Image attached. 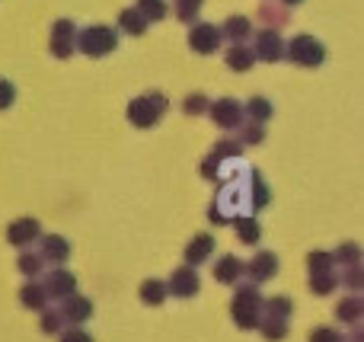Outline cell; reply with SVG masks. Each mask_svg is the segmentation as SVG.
Segmentation results:
<instances>
[{"mask_svg":"<svg viewBox=\"0 0 364 342\" xmlns=\"http://www.w3.org/2000/svg\"><path fill=\"white\" fill-rule=\"evenodd\" d=\"M262 285L256 282H243L240 279L233 285V298H230V317L237 324V330L252 333L259 326V317H262Z\"/></svg>","mask_w":364,"mask_h":342,"instance_id":"obj_1","label":"cell"},{"mask_svg":"<svg viewBox=\"0 0 364 342\" xmlns=\"http://www.w3.org/2000/svg\"><path fill=\"white\" fill-rule=\"evenodd\" d=\"M240 157H243V144H240L237 138H220L218 144L211 147V154L201 160V170H198L201 179H214V183L227 179L230 173H237Z\"/></svg>","mask_w":364,"mask_h":342,"instance_id":"obj_2","label":"cell"},{"mask_svg":"<svg viewBox=\"0 0 364 342\" xmlns=\"http://www.w3.org/2000/svg\"><path fill=\"white\" fill-rule=\"evenodd\" d=\"M166 109H170L166 93H160V90H147V93L134 96V100L128 102L125 115H128V122H132L134 128H154L166 115Z\"/></svg>","mask_w":364,"mask_h":342,"instance_id":"obj_3","label":"cell"},{"mask_svg":"<svg viewBox=\"0 0 364 342\" xmlns=\"http://www.w3.org/2000/svg\"><path fill=\"white\" fill-rule=\"evenodd\" d=\"M119 48V29L106 23H93L77 29V51L87 58H106Z\"/></svg>","mask_w":364,"mask_h":342,"instance_id":"obj_4","label":"cell"},{"mask_svg":"<svg viewBox=\"0 0 364 342\" xmlns=\"http://www.w3.org/2000/svg\"><path fill=\"white\" fill-rule=\"evenodd\" d=\"M284 58H288L291 64H297V68H320V64L326 61V45H323L320 38L301 32V36H294L291 42H284Z\"/></svg>","mask_w":364,"mask_h":342,"instance_id":"obj_5","label":"cell"},{"mask_svg":"<svg viewBox=\"0 0 364 342\" xmlns=\"http://www.w3.org/2000/svg\"><path fill=\"white\" fill-rule=\"evenodd\" d=\"M48 51L58 58V61H68V58L74 55L77 51V23L74 19H58V23L51 26Z\"/></svg>","mask_w":364,"mask_h":342,"instance_id":"obj_6","label":"cell"},{"mask_svg":"<svg viewBox=\"0 0 364 342\" xmlns=\"http://www.w3.org/2000/svg\"><path fill=\"white\" fill-rule=\"evenodd\" d=\"M42 288L48 294V301H64L68 294L77 292V275L64 266H51L42 272Z\"/></svg>","mask_w":364,"mask_h":342,"instance_id":"obj_7","label":"cell"},{"mask_svg":"<svg viewBox=\"0 0 364 342\" xmlns=\"http://www.w3.org/2000/svg\"><path fill=\"white\" fill-rule=\"evenodd\" d=\"M198 292H201V279H198V272H195V266H186V262H182L179 269H173L170 279H166V294H170V298L188 301Z\"/></svg>","mask_w":364,"mask_h":342,"instance_id":"obj_8","label":"cell"},{"mask_svg":"<svg viewBox=\"0 0 364 342\" xmlns=\"http://www.w3.org/2000/svg\"><path fill=\"white\" fill-rule=\"evenodd\" d=\"M278 269H282V262H278V256L272 253V250H259L250 262H243V275L250 282H256V285L272 282L278 275Z\"/></svg>","mask_w":364,"mask_h":342,"instance_id":"obj_9","label":"cell"},{"mask_svg":"<svg viewBox=\"0 0 364 342\" xmlns=\"http://www.w3.org/2000/svg\"><path fill=\"white\" fill-rule=\"evenodd\" d=\"M208 115H211V122L218 128L233 132V128L243 122V102H237L233 96H220V100H214L211 106H208Z\"/></svg>","mask_w":364,"mask_h":342,"instance_id":"obj_10","label":"cell"},{"mask_svg":"<svg viewBox=\"0 0 364 342\" xmlns=\"http://www.w3.org/2000/svg\"><path fill=\"white\" fill-rule=\"evenodd\" d=\"M252 55H256V61H265V64H275L284 58V38L278 29H265L256 32V42H252Z\"/></svg>","mask_w":364,"mask_h":342,"instance_id":"obj_11","label":"cell"},{"mask_svg":"<svg viewBox=\"0 0 364 342\" xmlns=\"http://www.w3.org/2000/svg\"><path fill=\"white\" fill-rule=\"evenodd\" d=\"M42 237V224H38V218H16V221L6 228V243L16 250H29L36 247V240Z\"/></svg>","mask_w":364,"mask_h":342,"instance_id":"obj_12","label":"cell"},{"mask_svg":"<svg viewBox=\"0 0 364 342\" xmlns=\"http://www.w3.org/2000/svg\"><path fill=\"white\" fill-rule=\"evenodd\" d=\"M58 311H61V317L68 326H83L90 317H93V301H90L87 294L74 292L64 301H58Z\"/></svg>","mask_w":364,"mask_h":342,"instance_id":"obj_13","label":"cell"},{"mask_svg":"<svg viewBox=\"0 0 364 342\" xmlns=\"http://www.w3.org/2000/svg\"><path fill=\"white\" fill-rule=\"evenodd\" d=\"M220 29L211 23H192V29H188V48L195 51V55H214V51L220 48Z\"/></svg>","mask_w":364,"mask_h":342,"instance_id":"obj_14","label":"cell"},{"mask_svg":"<svg viewBox=\"0 0 364 342\" xmlns=\"http://www.w3.org/2000/svg\"><path fill=\"white\" fill-rule=\"evenodd\" d=\"M243 186H246V198H250L252 215H256V211H262V208H269L272 189H269V183L259 176L256 166H243Z\"/></svg>","mask_w":364,"mask_h":342,"instance_id":"obj_15","label":"cell"},{"mask_svg":"<svg viewBox=\"0 0 364 342\" xmlns=\"http://www.w3.org/2000/svg\"><path fill=\"white\" fill-rule=\"evenodd\" d=\"M36 247H38V256L45 260V266H64L70 260V243L61 234H42L36 240Z\"/></svg>","mask_w":364,"mask_h":342,"instance_id":"obj_16","label":"cell"},{"mask_svg":"<svg viewBox=\"0 0 364 342\" xmlns=\"http://www.w3.org/2000/svg\"><path fill=\"white\" fill-rule=\"evenodd\" d=\"M214 247H218V240H214L211 234H195L192 240L186 243V250H182V262H186V266H205L214 256Z\"/></svg>","mask_w":364,"mask_h":342,"instance_id":"obj_17","label":"cell"},{"mask_svg":"<svg viewBox=\"0 0 364 342\" xmlns=\"http://www.w3.org/2000/svg\"><path fill=\"white\" fill-rule=\"evenodd\" d=\"M211 275H214V282L218 285H237L240 279H243V260L240 256H233V253H224V256H218L214 260V266H211Z\"/></svg>","mask_w":364,"mask_h":342,"instance_id":"obj_18","label":"cell"},{"mask_svg":"<svg viewBox=\"0 0 364 342\" xmlns=\"http://www.w3.org/2000/svg\"><path fill=\"white\" fill-rule=\"evenodd\" d=\"M333 314H336V320H339V324H348V326L361 324V320H364V298H361V294H355V292H348L346 298L336 304Z\"/></svg>","mask_w":364,"mask_h":342,"instance_id":"obj_19","label":"cell"},{"mask_svg":"<svg viewBox=\"0 0 364 342\" xmlns=\"http://www.w3.org/2000/svg\"><path fill=\"white\" fill-rule=\"evenodd\" d=\"M220 29V38L224 42H230V45H237V42H246V38H252V23H250V16H227L224 23L218 26Z\"/></svg>","mask_w":364,"mask_h":342,"instance_id":"obj_20","label":"cell"},{"mask_svg":"<svg viewBox=\"0 0 364 342\" xmlns=\"http://www.w3.org/2000/svg\"><path fill=\"white\" fill-rule=\"evenodd\" d=\"M233 230H237V240L246 243V247H256L262 240V224H259L256 215H237L233 218Z\"/></svg>","mask_w":364,"mask_h":342,"instance_id":"obj_21","label":"cell"},{"mask_svg":"<svg viewBox=\"0 0 364 342\" xmlns=\"http://www.w3.org/2000/svg\"><path fill=\"white\" fill-rule=\"evenodd\" d=\"M19 304L26 307V311H42V307H48V294H45L42 282L38 279H26V285L19 288Z\"/></svg>","mask_w":364,"mask_h":342,"instance_id":"obj_22","label":"cell"},{"mask_svg":"<svg viewBox=\"0 0 364 342\" xmlns=\"http://www.w3.org/2000/svg\"><path fill=\"white\" fill-rule=\"evenodd\" d=\"M224 64L230 70H237V74H246V70H252V64H256V55H252V48L246 42H237V45L227 48Z\"/></svg>","mask_w":364,"mask_h":342,"instance_id":"obj_23","label":"cell"},{"mask_svg":"<svg viewBox=\"0 0 364 342\" xmlns=\"http://www.w3.org/2000/svg\"><path fill=\"white\" fill-rule=\"evenodd\" d=\"M138 298H141V304H147V307H164L166 298H170V294H166V282L144 279L138 288Z\"/></svg>","mask_w":364,"mask_h":342,"instance_id":"obj_24","label":"cell"},{"mask_svg":"<svg viewBox=\"0 0 364 342\" xmlns=\"http://www.w3.org/2000/svg\"><path fill=\"white\" fill-rule=\"evenodd\" d=\"M16 269H19V275L23 279H38V275L45 272V260L38 256V250H19V256H16Z\"/></svg>","mask_w":364,"mask_h":342,"instance_id":"obj_25","label":"cell"},{"mask_svg":"<svg viewBox=\"0 0 364 342\" xmlns=\"http://www.w3.org/2000/svg\"><path fill=\"white\" fill-rule=\"evenodd\" d=\"M275 115V106H272L265 96H252V100L243 102V119L250 122H259V125H265V122Z\"/></svg>","mask_w":364,"mask_h":342,"instance_id":"obj_26","label":"cell"},{"mask_svg":"<svg viewBox=\"0 0 364 342\" xmlns=\"http://www.w3.org/2000/svg\"><path fill=\"white\" fill-rule=\"evenodd\" d=\"M147 26H151V23H147V19L141 16L134 6H125V10L119 13V32H125V36H134V38L144 36Z\"/></svg>","mask_w":364,"mask_h":342,"instance_id":"obj_27","label":"cell"},{"mask_svg":"<svg viewBox=\"0 0 364 342\" xmlns=\"http://www.w3.org/2000/svg\"><path fill=\"white\" fill-rule=\"evenodd\" d=\"M259 16H262L265 29H282L284 23H291V6H284V4H262V6H259Z\"/></svg>","mask_w":364,"mask_h":342,"instance_id":"obj_28","label":"cell"},{"mask_svg":"<svg viewBox=\"0 0 364 342\" xmlns=\"http://www.w3.org/2000/svg\"><path fill=\"white\" fill-rule=\"evenodd\" d=\"M256 330L262 333V339H269V342H282V339H288V333H291V320L259 317V326H256Z\"/></svg>","mask_w":364,"mask_h":342,"instance_id":"obj_29","label":"cell"},{"mask_svg":"<svg viewBox=\"0 0 364 342\" xmlns=\"http://www.w3.org/2000/svg\"><path fill=\"white\" fill-rule=\"evenodd\" d=\"M294 314V301L288 294H275V298L262 301V317H278V320H291Z\"/></svg>","mask_w":364,"mask_h":342,"instance_id":"obj_30","label":"cell"},{"mask_svg":"<svg viewBox=\"0 0 364 342\" xmlns=\"http://www.w3.org/2000/svg\"><path fill=\"white\" fill-rule=\"evenodd\" d=\"M233 132H237V141L243 147H256V144H262V141H265V125L250 122V119H243L237 128H233Z\"/></svg>","mask_w":364,"mask_h":342,"instance_id":"obj_31","label":"cell"},{"mask_svg":"<svg viewBox=\"0 0 364 342\" xmlns=\"http://www.w3.org/2000/svg\"><path fill=\"white\" fill-rule=\"evenodd\" d=\"M333 260H336V269H346V266H358L364 256H361L358 243L348 240V243H339V247L333 250Z\"/></svg>","mask_w":364,"mask_h":342,"instance_id":"obj_32","label":"cell"},{"mask_svg":"<svg viewBox=\"0 0 364 342\" xmlns=\"http://www.w3.org/2000/svg\"><path fill=\"white\" fill-rule=\"evenodd\" d=\"M42 320H38V330L45 333V336H58V333L64 330V317H61V311H58V307H42Z\"/></svg>","mask_w":364,"mask_h":342,"instance_id":"obj_33","label":"cell"},{"mask_svg":"<svg viewBox=\"0 0 364 342\" xmlns=\"http://www.w3.org/2000/svg\"><path fill=\"white\" fill-rule=\"evenodd\" d=\"M201 6H205V0H173V13H176L179 23H198L201 16Z\"/></svg>","mask_w":364,"mask_h":342,"instance_id":"obj_34","label":"cell"},{"mask_svg":"<svg viewBox=\"0 0 364 342\" xmlns=\"http://www.w3.org/2000/svg\"><path fill=\"white\" fill-rule=\"evenodd\" d=\"M134 10H138L147 23H160V19H166L170 6H166V0H138V4H134Z\"/></svg>","mask_w":364,"mask_h":342,"instance_id":"obj_35","label":"cell"},{"mask_svg":"<svg viewBox=\"0 0 364 342\" xmlns=\"http://www.w3.org/2000/svg\"><path fill=\"white\" fill-rule=\"evenodd\" d=\"M336 288H339V272H316V275H310V292L320 294V298L333 294Z\"/></svg>","mask_w":364,"mask_h":342,"instance_id":"obj_36","label":"cell"},{"mask_svg":"<svg viewBox=\"0 0 364 342\" xmlns=\"http://www.w3.org/2000/svg\"><path fill=\"white\" fill-rule=\"evenodd\" d=\"M339 285L348 288V292H355V294L364 292V269H361V262H358V266H346V269H342V272H339Z\"/></svg>","mask_w":364,"mask_h":342,"instance_id":"obj_37","label":"cell"},{"mask_svg":"<svg viewBox=\"0 0 364 342\" xmlns=\"http://www.w3.org/2000/svg\"><path fill=\"white\" fill-rule=\"evenodd\" d=\"M307 272L310 275H316V272H336L333 253H326V250H314V253L307 256Z\"/></svg>","mask_w":364,"mask_h":342,"instance_id":"obj_38","label":"cell"},{"mask_svg":"<svg viewBox=\"0 0 364 342\" xmlns=\"http://www.w3.org/2000/svg\"><path fill=\"white\" fill-rule=\"evenodd\" d=\"M208 106H211V100L205 93H188L182 100V112L186 115H208Z\"/></svg>","mask_w":364,"mask_h":342,"instance_id":"obj_39","label":"cell"},{"mask_svg":"<svg viewBox=\"0 0 364 342\" xmlns=\"http://www.w3.org/2000/svg\"><path fill=\"white\" fill-rule=\"evenodd\" d=\"M307 342H346V333L339 326H316V330H310Z\"/></svg>","mask_w":364,"mask_h":342,"instance_id":"obj_40","label":"cell"},{"mask_svg":"<svg viewBox=\"0 0 364 342\" xmlns=\"http://www.w3.org/2000/svg\"><path fill=\"white\" fill-rule=\"evenodd\" d=\"M58 342H93V336H90L83 326H64L61 333L55 336Z\"/></svg>","mask_w":364,"mask_h":342,"instance_id":"obj_41","label":"cell"},{"mask_svg":"<svg viewBox=\"0 0 364 342\" xmlns=\"http://www.w3.org/2000/svg\"><path fill=\"white\" fill-rule=\"evenodd\" d=\"M13 102H16V87H13L6 77H0V112H4V109H10Z\"/></svg>","mask_w":364,"mask_h":342,"instance_id":"obj_42","label":"cell"},{"mask_svg":"<svg viewBox=\"0 0 364 342\" xmlns=\"http://www.w3.org/2000/svg\"><path fill=\"white\" fill-rule=\"evenodd\" d=\"M208 221H211V224H214V228H227V224H230V218H227V215H224V211H220V208H218V205H214V202H211V205H208Z\"/></svg>","mask_w":364,"mask_h":342,"instance_id":"obj_43","label":"cell"},{"mask_svg":"<svg viewBox=\"0 0 364 342\" xmlns=\"http://www.w3.org/2000/svg\"><path fill=\"white\" fill-rule=\"evenodd\" d=\"M284 6H297V4H304V0H282Z\"/></svg>","mask_w":364,"mask_h":342,"instance_id":"obj_44","label":"cell"}]
</instances>
